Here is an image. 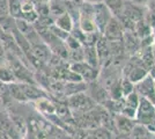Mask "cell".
<instances>
[{"instance_id": "6da1fadb", "label": "cell", "mask_w": 155, "mask_h": 139, "mask_svg": "<svg viewBox=\"0 0 155 139\" xmlns=\"http://www.w3.org/2000/svg\"><path fill=\"white\" fill-rule=\"evenodd\" d=\"M137 124L147 127V130L150 132H155V104L145 99L140 98L139 106L137 108L136 118Z\"/></svg>"}, {"instance_id": "7a4b0ae2", "label": "cell", "mask_w": 155, "mask_h": 139, "mask_svg": "<svg viewBox=\"0 0 155 139\" xmlns=\"http://www.w3.org/2000/svg\"><path fill=\"white\" fill-rule=\"evenodd\" d=\"M66 103L72 115H77V116L88 113L97 106L87 93H79L75 95L68 96Z\"/></svg>"}, {"instance_id": "3957f363", "label": "cell", "mask_w": 155, "mask_h": 139, "mask_svg": "<svg viewBox=\"0 0 155 139\" xmlns=\"http://www.w3.org/2000/svg\"><path fill=\"white\" fill-rule=\"evenodd\" d=\"M114 18L109 9L103 2L93 4V21L95 23L97 31L102 35L105 26L109 23V21Z\"/></svg>"}, {"instance_id": "277c9868", "label": "cell", "mask_w": 155, "mask_h": 139, "mask_svg": "<svg viewBox=\"0 0 155 139\" xmlns=\"http://www.w3.org/2000/svg\"><path fill=\"white\" fill-rule=\"evenodd\" d=\"M68 66H70V68H71L73 72L77 73L78 75L82 79V81L87 82V84H91L93 81H96L97 77H98V72H100V70L89 66L84 61L71 63V64H68Z\"/></svg>"}, {"instance_id": "5b68a950", "label": "cell", "mask_w": 155, "mask_h": 139, "mask_svg": "<svg viewBox=\"0 0 155 139\" xmlns=\"http://www.w3.org/2000/svg\"><path fill=\"white\" fill-rule=\"evenodd\" d=\"M134 92L140 96L145 99L152 101L155 104V87H154V79L147 75L141 81H139L138 84L134 85Z\"/></svg>"}, {"instance_id": "8992f818", "label": "cell", "mask_w": 155, "mask_h": 139, "mask_svg": "<svg viewBox=\"0 0 155 139\" xmlns=\"http://www.w3.org/2000/svg\"><path fill=\"white\" fill-rule=\"evenodd\" d=\"M122 42H123L124 51L127 57H132V56L137 55L141 49L140 38L137 36L133 30H125Z\"/></svg>"}, {"instance_id": "52a82bcc", "label": "cell", "mask_w": 155, "mask_h": 139, "mask_svg": "<svg viewBox=\"0 0 155 139\" xmlns=\"http://www.w3.org/2000/svg\"><path fill=\"white\" fill-rule=\"evenodd\" d=\"M112 117H114V129H115V133L117 134L130 136L133 127L137 125L134 119L129 118L124 116L123 114H114Z\"/></svg>"}, {"instance_id": "ba28073f", "label": "cell", "mask_w": 155, "mask_h": 139, "mask_svg": "<svg viewBox=\"0 0 155 139\" xmlns=\"http://www.w3.org/2000/svg\"><path fill=\"white\" fill-rule=\"evenodd\" d=\"M124 31H125V29L122 26L120 21L114 16L109 21V23L105 26L103 33H102V36L107 41H110V42L111 41H122Z\"/></svg>"}, {"instance_id": "9c48e42d", "label": "cell", "mask_w": 155, "mask_h": 139, "mask_svg": "<svg viewBox=\"0 0 155 139\" xmlns=\"http://www.w3.org/2000/svg\"><path fill=\"white\" fill-rule=\"evenodd\" d=\"M143 14H145V7L138 6L136 4L131 2L130 0H127L125 6H124L123 13L119 16H123V18L127 19L129 21L133 22L136 25L137 22H139V21H141L143 19Z\"/></svg>"}, {"instance_id": "30bf717a", "label": "cell", "mask_w": 155, "mask_h": 139, "mask_svg": "<svg viewBox=\"0 0 155 139\" xmlns=\"http://www.w3.org/2000/svg\"><path fill=\"white\" fill-rule=\"evenodd\" d=\"M95 50L97 53V58H98V64H100V68L107 67L110 64V51H109V42L104 38L101 35L100 38L97 40L96 44H95Z\"/></svg>"}, {"instance_id": "8fae6325", "label": "cell", "mask_w": 155, "mask_h": 139, "mask_svg": "<svg viewBox=\"0 0 155 139\" xmlns=\"http://www.w3.org/2000/svg\"><path fill=\"white\" fill-rule=\"evenodd\" d=\"M22 91L25 93L27 101H37L42 98H46V93L41 87L32 84H21Z\"/></svg>"}, {"instance_id": "7c38bea8", "label": "cell", "mask_w": 155, "mask_h": 139, "mask_svg": "<svg viewBox=\"0 0 155 139\" xmlns=\"http://www.w3.org/2000/svg\"><path fill=\"white\" fill-rule=\"evenodd\" d=\"M54 26L70 34L72 31V29L74 28V26H75V23H74L71 15L66 12V13L61 14V15H59L54 19Z\"/></svg>"}, {"instance_id": "4fadbf2b", "label": "cell", "mask_w": 155, "mask_h": 139, "mask_svg": "<svg viewBox=\"0 0 155 139\" xmlns=\"http://www.w3.org/2000/svg\"><path fill=\"white\" fill-rule=\"evenodd\" d=\"M84 48V61L88 64L89 66L100 70V64H98V58L97 53L94 46H82Z\"/></svg>"}, {"instance_id": "5bb4252c", "label": "cell", "mask_w": 155, "mask_h": 139, "mask_svg": "<svg viewBox=\"0 0 155 139\" xmlns=\"http://www.w3.org/2000/svg\"><path fill=\"white\" fill-rule=\"evenodd\" d=\"M0 82L4 85H11L18 82L11 66L6 63L0 64Z\"/></svg>"}, {"instance_id": "9a60e30c", "label": "cell", "mask_w": 155, "mask_h": 139, "mask_svg": "<svg viewBox=\"0 0 155 139\" xmlns=\"http://www.w3.org/2000/svg\"><path fill=\"white\" fill-rule=\"evenodd\" d=\"M126 1L127 0H101L115 18L122 15Z\"/></svg>"}, {"instance_id": "2e32d148", "label": "cell", "mask_w": 155, "mask_h": 139, "mask_svg": "<svg viewBox=\"0 0 155 139\" xmlns=\"http://www.w3.org/2000/svg\"><path fill=\"white\" fill-rule=\"evenodd\" d=\"M133 31L136 33V35L140 40H143V38H146V37H148V36L152 35V27L142 19L141 21H139V22L136 23Z\"/></svg>"}, {"instance_id": "e0dca14e", "label": "cell", "mask_w": 155, "mask_h": 139, "mask_svg": "<svg viewBox=\"0 0 155 139\" xmlns=\"http://www.w3.org/2000/svg\"><path fill=\"white\" fill-rule=\"evenodd\" d=\"M143 20L152 28L155 27V0H148V2L145 5Z\"/></svg>"}, {"instance_id": "ac0fdd59", "label": "cell", "mask_w": 155, "mask_h": 139, "mask_svg": "<svg viewBox=\"0 0 155 139\" xmlns=\"http://www.w3.org/2000/svg\"><path fill=\"white\" fill-rule=\"evenodd\" d=\"M8 92L11 94V96L13 98L14 100L19 101V102H28L25 96V93L22 91V87H21V84L20 82H15V84H11L8 85Z\"/></svg>"}, {"instance_id": "d6986e66", "label": "cell", "mask_w": 155, "mask_h": 139, "mask_svg": "<svg viewBox=\"0 0 155 139\" xmlns=\"http://www.w3.org/2000/svg\"><path fill=\"white\" fill-rule=\"evenodd\" d=\"M36 104H37V109L41 113L48 114V115H53L54 114V104L48 98H42V99L37 100Z\"/></svg>"}, {"instance_id": "ffe728a7", "label": "cell", "mask_w": 155, "mask_h": 139, "mask_svg": "<svg viewBox=\"0 0 155 139\" xmlns=\"http://www.w3.org/2000/svg\"><path fill=\"white\" fill-rule=\"evenodd\" d=\"M8 13L14 20H19L22 16L21 0H8Z\"/></svg>"}, {"instance_id": "44dd1931", "label": "cell", "mask_w": 155, "mask_h": 139, "mask_svg": "<svg viewBox=\"0 0 155 139\" xmlns=\"http://www.w3.org/2000/svg\"><path fill=\"white\" fill-rule=\"evenodd\" d=\"M115 133L103 126H98L96 129L91 130V139H112Z\"/></svg>"}, {"instance_id": "7402d4cb", "label": "cell", "mask_w": 155, "mask_h": 139, "mask_svg": "<svg viewBox=\"0 0 155 139\" xmlns=\"http://www.w3.org/2000/svg\"><path fill=\"white\" fill-rule=\"evenodd\" d=\"M124 100V107L125 108H130V109H133L137 110V108L139 106V102H140V96L137 94L136 92L131 93L130 95L123 98Z\"/></svg>"}, {"instance_id": "603a6c76", "label": "cell", "mask_w": 155, "mask_h": 139, "mask_svg": "<svg viewBox=\"0 0 155 139\" xmlns=\"http://www.w3.org/2000/svg\"><path fill=\"white\" fill-rule=\"evenodd\" d=\"M120 92H122V96L125 98L130 95L131 93L134 92V84H132L130 80H127L126 78H122L120 80Z\"/></svg>"}, {"instance_id": "cb8c5ba5", "label": "cell", "mask_w": 155, "mask_h": 139, "mask_svg": "<svg viewBox=\"0 0 155 139\" xmlns=\"http://www.w3.org/2000/svg\"><path fill=\"white\" fill-rule=\"evenodd\" d=\"M67 60H71V63H80L84 61V48H80L77 50L68 51V58ZM70 63V64H71Z\"/></svg>"}, {"instance_id": "d4e9b609", "label": "cell", "mask_w": 155, "mask_h": 139, "mask_svg": "<svg viewBox=\"0 0 155 139\" xmlns=\"http://www.w3.org/2000/svg\"><path fill=\"white\" fill-rule=\"evenodd\" d=\"M64 43H65V45H66V48H67V50H68V51H71V50H77V49L82 48L81 43H80L77 38H74L71 34L67 36V38L65 40Z\"/></svg>"}, {"instance_id": "484cf974", "label": "cell", "mask_w": 155, "mask_h": 139, "mask_svg": "<svg viewBox=\"0 0 155 139\" xmlns=\"http://www.w3.org/2000/svg\"><path fill=\"white\" fill-rule=\"evenodd\" d=\"M9 16L8 13V0H0V18Z\"/></svg>"}, {"instance_id": "4316f807", "label": "cell", "mask_w": 155, "mask_h": 139, "mask_svg": "<svg viewBox=\"0 0 155 139\" xmlns=\"http://www.w3.org/2000/svg\"><path fill=\"white\" fill-rule=\"evenodd\" d=\"M4 60H6V51H5V48L0 41V64L4 63Z\"/></svg>"}, {"instance_id": "83f0119b", "label": "cell", "mask_w": 155, "mask_h": 139, "mask_svg": "<svg viewBox=\"0 0 155 139\" xmlns=\"http://www.w3.org/2000/svg\"><path fill=\"white\" fill-rule=\"evenodd\" d=\"M130 1L138 5V6H142V7H145V5L148 2V0H130Z\"/></svg>"}, {"instance_id": "f1b7e54d", "label": "cell", "mask_w": 155, "mask_h": 139, "mask_svg": "<svg viewBox=\"0 0 155 139\" xmlns=\"http://www.w3.org/2000/svg\"><path fill=\"white\" fill-rule=\"evenodd\" d=\"M148 74L150 75V77H152V78H153V79L155 80V64L152 67H150V70L148 71Z\"/></svg>"}, {"instance_id": "f546056e", "label": "cell", "mask_w": 155, "mask_h": 139, "mask_svg": "<svg viewBox=\"0 0 155 139\" xmlns=\"http://www.w3.org/2000/svg\"><path fill=\"white\" fill-rule=\"evenodd\" d=\"M84 2H88V4H97V2H101V0H81Z\"/></svg>"}, {"instance_id": "4dcf8cb0", "label": "cell", "mask_w": 155, "mask_h": 139, "mask_svg": "<svg viewBox=\"0 0 155 139\" xmlns=\"http://www.w3.org/2000/svg\"><path fill=\"white\" fill-rule=\"evenodd\" d=\"M152 36H153L154 42H155V27H154V28H152Z\"/></svg>"}, {"instance_id": "1f68e13d", "label": "cell", "mask_w": 155, "mask_h": 139, "mask_svg": "<svg viewBox=\"0 0 155 139\" xmlns=\"http://www.w3.org/2000/svg\"><path fill=\"white\" fill-rule=\"evenodd\" d=\"M152 51H153V56H154V58H155V42H154V44L152 45Z\"/></svg>"}, {"instance_id": "d6a6232c", "label": "cell", "mask_w": 155, "mask_h": 139, "mask_svg": "<svg viewBox=\"0 0 155 139\" xmlns=\"http://www.w3.org/2000/svg\"><path fill=\"white\" fill-rule=\"evenodd\" d=\"M42 1H43V2H46V4H48V2L50 1V0H42Z\"/></svg>"}, {"instance_id": "836d02e7", "label": "cell", "mask_w": 155, "mask_h": 139, "mask_svg": "<svg viewBox=\"0 0 155 139\" xmlns=\"http://www.w3.org/2000/svg\"><path fill=\"white\" fill-rule=\"evenodd\" d=\"M154 87H155V80H154Z\"/></svg>"}]
</instances>
